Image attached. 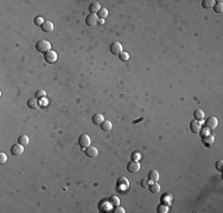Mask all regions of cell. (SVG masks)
<instances>
[{
  "mask_svg": "<svg viewBox=\"0 0 223 213\" xmlns=\"http://www.w3.org/2000/svg\"><path fill=\"white\" fill-rule=\"evenodd\" d=\"M222 164H223V161H222V160L217 161V162H216V164H215V167H216V169H217L218 172H221V171H222Z\"/></svg>",
  "mask_w": 223,
  "mask_h": 213,
  "instance_id": "33",
  "label": "cell"
},
{
  "mask_svg": "<svg viewBox=\"0 0 223 213\" xmlns=\"http://www.w3.org/2000/svg\"><path fill=\"white\" fill-rule=\"evenodd\" d=\"M7 161V156L5 153H0V163H5Z\"/></svg>",
  "mask_w": 223,
  "mask_h": 213,
  "instance_id": "32",
  "label": "cell"
},
{
  "mask_svg": "<svg viewBox=\"0 0 223 213\" xmlns=\"http://www.w3.org/2000/svg\"><path fill=\"white\" fill-rule=\"evenodd\" d=\"M190 130H191L193 134H199V133L202 131V124H201V121L193 120V121L190 123Z\"/></svg>",
  "mask_w": 223,
  "mask_h": 213,
  "instance_id": "5",
  "label": "cell"
},
{
  "mask_svg": "<svg viewBox=\"0 0 223 213\" xmlns=\"http://www.w3.org/2000/svg\"><path fill=\"white\" fill-rule=\"evenodd\" d=\"M119 57H120V59H121L122 62H127V61L129 59V55H128L127 52H121V53L119 55Z\"/></svg>",
  "mask_w": 223,
  "mask_h": 213,
  "instance_id": "28",
  "label": "cell"
},
{
  "mask_svg": "<svg viewBox=\"0 0 223 213\" xmlns=\"http://www.w3.org/2000/svg\"><path fill=\"white\" fill-rule=\"evenodd\" d=\"M148 179H150L151 181H158V180H159V172L156 171V169L151 171L150 174H148Z\"/></svg>",
  "mask_w": 223,
  "mask_h": 213,
  "instance_id": "18",
  "label": "cell"
},
{
  "mask_svg": "<svg viewBox=\"0 0 223 213\" xmlns=\"http://www.w3.org/2000/svg\"><path fill=\"white\" fill-rule=\"evenodd\" d=\"M96 16H98V18H99V19H103V20H104V18L108 16V11H107L106 8H101L100 11L98 12V14H96Z\"/></svg>",
  "mask_w": 223,
  "mask_h": 213,
  "instance_id": "24",
  "label": "cell"
},
{
  "mask_svg": "<svg viewBox=\"0 0 223 213\" xmlns=\"http://www.w3.org/2000/svg\"><path fill=\"white\" fill-rule=\"evenodd\" d=\"M140 185H141V187L142 188H148V181H147V179H142L141 181H140Z\"/></svg>",
  "mask_w": 223,
  "mask_h": 213,
  "instance_id": "31",
  "label": "cell"
},
{
  "mask_svg": "<svg viewBox=\"0 0 223 213\" xmlns=\"http://www.w3.org/2000/svg\"><path fill=\"white\" fill-rule=\"evenodd\" d=\"M79 144H80V147L83 149H85L87 147H89L90 146V138L88 136L87 134H83L81 135V136L79 138Z\"/></svg>",
  "mask_w": 223,
  "mask_h": 213,
  "instance_id": "3",
  "label": "cell"
},
{
  "mask_svg": "<svg viewBox=\"0 0 223 213\" xmlns=\"http://www.w3.org/2000/svg\"><path fill=\"white\" fill-rule=\"evenodd\" d=\"M158 212H160V213H167L169 212V206L167 205H159L158 206Z\"/></svg>",
  "mask_w": 223,
  "mask_h": 213,
  "instance_id": "27",
  "label": "cell"
},
{
  "mask_svg": "<svg viewBox=\"0 0 223 213\" xmlns=\"http://www.w3.org/2000/svg\"><path fill=\"white\" fill-rule=\"evenodd\" d=\"M127 171H128L129 173H138V172L140 171V163H139L138 161H135V160L131 161V162L127 164Z\"/></svg>",
  "mask_w": 223,
  "mask_h": 213,
  "instance_id": "7",
  "label": "cell"
},
{
  "mask_svg": "<svg viewBox=\"0 0 223 213\" xmlns=\"http://www.w3.org/2000/svg\"><path fill=\"white\" fill-rule=\"evenodd\" d=\"M161 201H163V204H164V205L170 206V205H171V202H172V195H171V194H169V193H166V194H164V195H163Z\"/></svg>",
  "mask_w": 223,
  "mask_h": 213,
  "instance_id": "19",
  "label": "cell"
},
{
  "mask_svg": "<svg viewBox=\"0 0 223 213\" xmlns=\"http://www.w3.org/2000/svg\"><path fill=\"white\" fill-rule=\"evenodd\" d=\"M44 22H45V20H44L42 17H36V18H35V24L38 25V26H42V25L44 24Z\"/></svg>",
  "mask_w": 223,
  "mask_h": 213,
  "instance_id": "29",
  "label": "cell"
},
{
  "mask_svg": "<svg viewBox=\"0 0 223 213\" xmlns=\"http://www.w3.org/2000/svg\"><path fill=\"white\" fill-rule=\"evenodd\" d=\"M217 124H218L217 119L215 117V116H210V117H208L207 121H205V128L209 129V130H214L217 127Z\"/></svg>",
  "mask_w": 223,
  "mask_h": 213,
  "instance_id": "2",
  "label": "cell"
},
{
  "mask_svg": "<svg viewBox=\"0 0 223 213\" xmlns=\"http://www.w3.org/2000/svg\"><path fill=\"white\" fill-rule=\"evenodd\" d=\"M193 117H195V120H197V121H202L203 119H204V111H203L202 109H196L195 111H193Z\"/></svg>",
  "mask_w": 223,
  "mask_h": 213,
  "instance_id": "16",
  "label": "cell"
},
{
  "mask_svg": "<svg viewBox=\"0 0 223 213\" xmlns=\"http://www.w3.org/2000/svg\"><path fill=\"white\" fill-rule=\"evenodd\" d=\"M202 141H203V143H204L205 146H210V144L214 142V135H211V134L205 135V136H203Z\"/></svg>",
  "mask_w": 223,
  "mask_h": 213,
  "instance_id": "17",
  "label": "cell"
},
{
  "mask_svg": "<svg viewBox=\"0 0 223 213\" xmlns=\"http://www.w3.org/2000/svg\"><path fill=\"white\" fill-rule=\"evenodd\" d=\"M99 24H101V25L104 24V20H103V19H99Z\"/></svg>",
  "mask_w": 223,
  "mask_h": 213,
  "instance_id": "36",
  "label": "cell"
},
{
  "mask_svg": "<svg viewBox=\"0 0 223 213\" xmlns=\"http://www.w3.org/2000/svg\"><path fill=\"white\" fill-rule=\"evenodd\" d=\"M98 23H99V18H98V16H96V14L90 13V14L87 16V18H85V24L88 25V26H95Z\"/></svg>",
  "mask_w": 223,
  "mask_h": 213,
  "instance_id": "8",
  "label": "cell"
},
{
  "mask_svg": "<svg viewBox=\"0 0 223 213\" xmlns=\"http://www.w3.org/2000/svg\"><path fill=\"white\" fill-rule=\"evenodd\" d=\"M28 142H30V140H28V138L26 136V135H22V136H19V139H18V143H20L24 147L27 146Z\"/></svg>",
  "mask_w": 223,
  "mask_h": 213,
  "instance_id": "23",
  "label": "cell"
},
{
  "mask_svg": "<svg viewBox=\"0 0 223 213\" xmlns=\"http://www.w3.org/2000/svg\"><path fill=\"white\" fill-rule=\"evenodd\" d=\"M214 9H215V12H216V13H222V11H223V1H222V0L215 1Z\"/></svg>",
  "mask_w": 223,
  "mask_h": 213,
  "instance_id": "21",
  "label": "cell"
},
{
  "mask_svg": "<svg viewBox=\"0 0 223 213\" xmlns=\"http://www.w3.org/2000/svg\"><path fill=\"white\" fill-rule=\"evenodd\" d=\"M101 9V6H100V4L99 3H93V4H90V6H89V12L90 13H93V14H98V12Z\"/></svg>",
  "mask_w": 223,
  "mask_h": 213,
  "instance_id": "14",
  "label": "cell"
},
{
  "mask_svg": "<svg viewBox=\"0 0 223 213\" xmlns=\"http://www.w3.org/2000/svg\"><path fill=\"white\" fill-rule=\"evenodd\" d=\"M110 205H113V206H118V205H120V199L118 198V197H115V195H113L112 198H110Z\"/></svg>",
  "mask_w": 223,
  "mask_h": 213,
  "instance_id": "26",
  "label": "cell"
},
{
  "mask_svg": "<svg viewBox=\"0 0 223 213\" xmlns=\"http://www.w3.org/2000/svg\"><path fill=\"white\" fill-rule=\"evenodd\" d=\"M148 188H150V192H152V193H159V191H160V185L157 182V181H153L152 183H150L148 185Z\"/></svg>",
  "mask_w": 223,
  "mask_h": 213,
  "instance_id": "13",
  "label": "cell"
},
{
  "mask_svg": "<svg viewBox=\"0 0 223 213\" xmlns=\"http://www.w3.org/2000/svg\"><path fill=\"white\" fill-rule=\"evenodd\" d=\"M36 50L38 52H47V51H50L51 50V44L47 42V40H39V42H37L36 43Z\"/></svg>",
  "mask_w": 223,
  "mask_h": 213,
  "instance_id": "1",
  "label": "cell"
},
{
  "mask_svg": "<svg viewBox=\"0 0 223 213\" xmlns=\"http://www.w3.org/2000/svg\"><path fill=\"white\" fill-rule=\"evenodd\" d=\"M140 156H141V154H140V153H138V152H137V153H134V154H133V160L138 161V160L140 159Z\"/></svg>",
  "mask_w": 223,
  "mask_h": 213,
  "instance_id": "35",
  "label": "cell"
},
{
  "mask_svg": "<svg viewBox=\"0 0 223 213\" xmlns=\"http://www.w3.org/2000/svg\"><path fill=\"white\" fill-rule=\"evenodd\" d=\"M114 212H115V213H125V210L118 205V206H115V208H114Z\"/></svg>",
  "mask_w": 223,
  "mask_h": 213,
  "instance_id": "34",
  "label": "cell"
},
{
  "mask_svg": "<svg viewBox=\"0 0 223 213\" xmlns=\"http://www.w3.org/2000/svg\"><path fill=\"white\" fill-rule=\"evenodd\" d=\"M214 5H215V0H203L202 1V6L207 9L214 7Z\"/></svg>",
  "mask_w": 223,
  "mask_h": 213,
  "instance_id": "22",
  "label": "cell"
},
{
  "mask_svg": "<svg viewBox=\"0 0 223 213\" xmlns=\"http://www.w3.org/2000/svg\"><path fill=\"white\" fill-rule=\"evenodd\" d=\"M84 154L88 158H96V156H98V154H99V152H98V149H96V147L89 146V147H87L84 149Z\"/></svg>",
  "mask_w": 223,
  "mask_h": 213,
  "instance_id": "10",
  "label": "cell"
},
{
  "mask_svg": "<svg viewBox=\"0 0 223 213\" xmlns=\"http://www.w3.org/2000/svg\"><path fill=\"white\" fill-rule=\"evenodd\" d=\"M41 27H42V30H43L44 32H46V33H49V32L54 31V24H52V22H49V20L44 22V24H43Z\"/></svg>",
  "mask_w": 223,
  "mask_h": 213,
  "instance_id": "11",
  "label": "cell"
},
{
  "mask_svg": "<svg viewBox=\"0 0 223 213\" xmlns=\"http://www.w3.org/2000/svg\"><path fill=\"white\" fill-rule=\"evenodd\" d=\"M44 97H46V92H45L44 90H37V91H36V94H35V98H37V100H42V98H44Z\"/></svg>",
  "mask_w": 223,
  "mask_h": 213,
  "instance_id": "25",
  "label": "cell"
},
{
  "mask_svg": "<svg viewBox=\"0 0 223 213\" xmlns=\"http://www.w3.org/2000/svg\"><path fill=\"white\" fill-rule=\"evenodd\" d=\"M118 183H119V185H121V183H122V185H125L126 187H127L128 186V180L126 179V178H120L118 180Z\"/></svg>",
  "mask_w": 223,
  "mask_h": 213,
  "instance_id": "30",
  "label": "cell"
},
{
  "mask_svg": "<svg viewBox=\"0 0 223 213\" xmlns=\"http://www.w3.org/2000/svg\"><path fill=\"white\" fill-rule=\"evenodd\" d=\"M110 52L113 55H115V56H119L122 52V45L120 43H118V42L112 43V45H110Z\"/></svg>",
  "mask_w": 223,
  "mask_h": 213,
  "instance_id": "9",
  "label": "cell"
},
{
  "mask_svg": "<svg viewBox=\"0 0 223 213\" xmlns=\"http://www.w3.org/2000/svg\"><path fill=\"white\" fill-rule=\"evenodd\" d=\"M44 59H45L46 63L52 64V63H55L57 61V53L55 51H52V50L47 51V52L44 53Z\"/></svg>",
  "mask_w": 223,
  "mask_h": 213,
  "instance_id": "4",
  "label": "cell"
},
{
  "mask_svg": "<svg viewBox=\"0 0 223 213\" xmlns=\"http://www.w3.org/2000/svg\"><path fill=\"white\" fill-rule=\"evenodd\" d=\"M23 153H24V146H22L20 143L13 144V146L11 147V154H12V155H14V156L22 155Z\"/></svg>",
  "mask_w": 223,
  "mask_h": 213,
  "instance_id": "6",
  "label": "cell"
},
{
  "mask_svg": "<svg viewBox=\"0 0 223 213\" xmlns=\"http://www.w3.org/2000/svg\"><path fill=\"white\" fill-rule=\"evenodd\" d=\"M100 127H101V129L103 130V131H109V130H112V122L110 121H108V120H104L101 124H100Z\"/></svg>",
  "mask_w": 223,
  "mask_h": 213,
  "instance_id": "15",
  "label": "cell"
},
{
  "mask_svg": "<svg viewBox=\"0 0 223 213\" xmlns=\"http://www.w3.org/2000/svg\"><path fill=\"white\" fill-rule=\"evenodd\" d=\"M27 106H28L30 109H37L38 106H39V105H38L37 98H30V100H28V101H27Z\"/></svg>",
  "mask_w": 223,
  "mask_h": 213,
  "instance_id": "20",
  "label": "cell"
},
{
  "mask_svg": "<svg viewBox=\"0 0 223 213\" xmlns=\"http://www.w3.org/2000/svg\"><path fill=\"white\" fill-rule=\"evenodd\" d=\"M92 121H93V123H94L95 125H100V124L104 121V117H103L102 114H95V115L93 116Z\"/></svg>",
  "mask_w": 223,
  "mask_h": 213,
  "instance_id": "12",
  "label": "cell"
}]
</instances>
